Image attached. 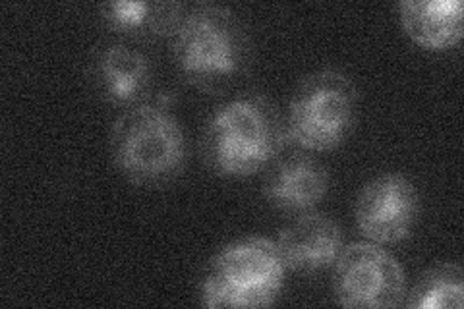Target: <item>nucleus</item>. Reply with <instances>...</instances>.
Masks as SVG:
<instances>
[{
  "label": "nucleus",
  "mask_w": 464,
  "mask_h": 309,
  "mask_svg": "<svg viewBox=\"0 0 464 309\" xmlns=\"http://www.w3.org/2000/svg\"><path fill=\"white\" fill-rule=\"evenodd\" d=\"M180 78L201 92H223L248 68L250 34L235 10L215 3L186 6L170 37Z\"/></svg>",
  "instance_id": "obj_1"
},
{
  "label": "nucleus",
  "mask_w": 464,
  "mask_h": 309,
  "mask_svg": "<svg viewBox=\"0 0 464 309\" xmlns=\"http://www.w3.org/2000/svg\"><path fill=\"white\" fill-rule=\"evenodd\" d=\"M285 145V126L273 102L257 93L217 107L201 138L203 159L217 176L248 179L269 169Z\"/></svg>",
  "instance_id": "obj_2"
},
{
  "label": "nucleus",
  "mask_w": 464,
  "mask_h": 309,
  "mask_svg": "<svg viewBox=\"0 0 464 309\" xmlns=\"http://www.w3.org/2000/svg\"><path fill=\"white\" fill-rule=\"evenodd\" d=\"M111 159L124 179L141 188H163L179 179L188 159L182 124L153 99L122 111L109 134Z\"/></svg>",
  "instance_id": "obj_3"
},
{
  "label": "nucleus",
  "mask_w": 464,
  "mask_h": 309,
  "mask_svg": "<svg viewBox=\"0 0 464 309\" xmlns=\"http://www.w3.org/2000/svg\"><path fill=\"white\" fill-rule=\"evenodd\" d=\"M358 111V87L344 72H312L290 95L283 124L285 140L308 153L333 151L353 134Z\"/></svg>",
  "instance_id": "obj_4"
},
{
  "label": "nucleus",
  "mask_w": 464,
  "mask_h": 309,
  "mask_svg": "<svg viewBox=\"0 0 464 309\" xmlns=\"http://www.w3.org/2000/svg\"><path fill=\"white\" fill-rule=\"evenodd\" d=\"M285 263L273 240L246 237L221 247L206 265L199 302L206 307H267L285 285Z\"/></svg>",
  "instance_id": "obj_5"
},
{
  "label": "nucleus",
  "mask_w": 464,
  "mask_h": 309,
  "mask_svg": "<svg viewBox=\"0 0 464 309\" xmlns=\"http://www.w3.org/2000/svg\"><path fill=\"white\" fill-rule=\"evenodd\" d=\"M331 271L333 296L339 305L382 309L402 304L404 271L401 263L377 244L344 246Z\"/></svg>",
  "instance_id": "obj_6"
},
{
  "label": "nucleus",
  "mask_w": 464,
  "mask_h": 309,
  "mask_svg": "<svg viewBox=\"0 0 464 309\" xmlns=\"http://www.w3.org/2000/svg\"><path fill=\"white\" fill-rule=\"evenodd\" d=\"M420 218V194L401 172L375 176L354 201V223L362 237L377 246H393L411 237Z\"/></svg>",
  "instance_id": "obj_7"
},
{
  "label": "nucleus",
  "mask_w": 464,
  "mask_h": 309,
  "mask_svg": "<svg viewBox=\"0 0 464 309\" xmlns=\"http://www.w3.org/2000/svg\"><path fill=\"white\" fill-rule=\"evenodd\" d=\"M90 80L101 99L124 111L153 97L151 58L122 39L105 41L93 49Z\"/></svg>",
  "instance_id": "obj_8"
},
{
  "label": "nucleus",
  "mask_w": 464,
  "mask_h": 309,
  "mask_svg": "<svg viewBox=\"0 0 464 309\" xmlns=\"http://www.w3.org/2000/svg\"><path fill=\"white\" fill-rule=\"evenodd\" d=\"M329 172L308 151H295L277 157L269 165L264 196L275 211L283 215H304L314 211L329 191Z\"/></svg>",
  "instance_id": "obj_9"
},
{
  "label": "nucleus",
  "mask_w": 464,
  "mask_h": 309,
  "mask_svg": "<svg viewBox=\"0 0 464 309\" xmlns=\"http://www.w3.org/2000/svg\"><path fill=\"white\" fill-rule=\"evenodd\" d=\"M341 227L329 215L310 211L281 228L275 246L286 271L315 275L331 269L344 247Z\"/></svg>",
  "instance_id": "obj_10"
},
{
  "label": "nucleus",
  "mask_w": 464,
  "mask_h": 309,
  "mask_svg": "<svg viewBox=\"0 0 464 309\" xmlns=\"http://www.w3.org/2000/svg\"><path fill=\"white\" fill-rule=\"evenodd\" d=\"M399 20L418 47L447 51L457 47L464 34V8L460 0H402L397 5Z\"/></svg>",
  "instance_id": "obj_11"
},
{
  "label": "nucleus",
  "mask_w": 464,
  "mask_h": 309,
  "mask_svg": "<svg viewBox=\"0 0 464 309\" xmlns=\"http://www.w3.org/2000/svg\"><path fill=\"white\" fill-rule=\"evenodd\" d=\"M182 3H145V0H114L99 6L103 24L124 37L161 39L172 37L184 16Z\"/></svg>",
  "instance_id": "obj_12"
},
{
  "label": "nucleus",
  "mask_w": 464,
  "mask_h": 309,
  "mask_svg": "<svg viewBox=\"0 0 464 309\" xmlns=\"http://www.w3.org/2000/svg\"><path fill=\"white\" fill-rule=\"evenodd\" d=\"M464 304V278L457 263L430 267L414 283L404 305L411 309H460Z\"/></svg>",
  "instance_id": "obj_13"
}]
</instances>
